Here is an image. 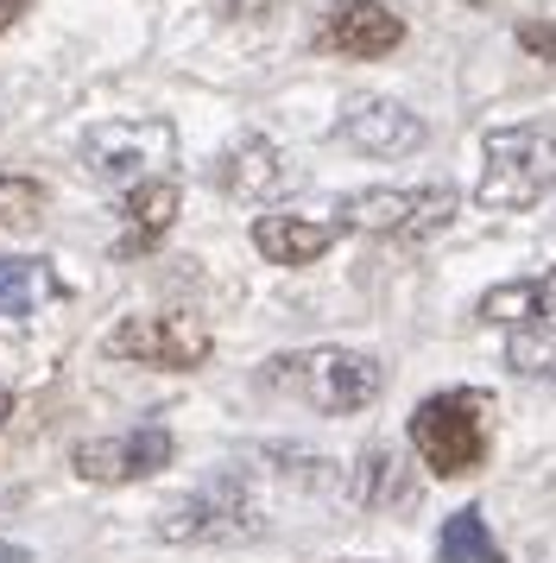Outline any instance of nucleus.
I'll return each mask as SVG.
<instances>
[{
    "label": "nucleus",
    "mask_w": 556,
    "mask_h": 563,
    "mask_svg": "<svg viewBox=\"0 0 556 563\" xmlns=\"http://www.w3.org/2000/svg\"><path fill=\"white\" fill-rule=\"evenodd\" d=\"M266 386L291 393L298 406L323 411V418H354V411H367L386 393V367L367 349L323 342V349H285V355H273L266 361Z\"/></svg>",
    "instance_id": "obj_1"
},
{
    "label": "nucleus",
    "mask_w": 556,
    "mask_h": 563,
    "mask_svg": "<svg viewBox=\"0 0 556 563\" xmlns=\"http://www.w3.org/2000/svg\"><path fill=\"white\" fill-rule=\"evenodd\" d=\"M556 190V121H519V128H487L480 140V184L475 203L493 216L544 203Z\"/></svg>",
    "instance_id": "obj_2"
},
{
    "label": "nucleus",
    "mask_w": 556,
    "mask_h": 563,
    "mask_svg": "<svg viewBox=\"0 0 556 563\" xmlns=\"http://www.w3.org/2000/svg\"><path fill=\"white\" fill-rule=\"evenodd\" d=\"M411 450L443 482L475 475L480 462H487V450H493V393L449 386V393L418 399V411H411Z\"/></svg>",
    "instance_id": "obj_3"
},
{
    "label": "nucleus",
    "mask_w": 556,
    "mask_h": 563,
    "mask_svg": "<svg viewBox=\"0 0 556 563\" xmlns=\"http://www.w3.org/2000/svg\"><path fill=\"white\" fill-rule=\"evenodd\" d=\"M259 532H266V512H259L241 468H222L215 482L177 494L171 507L158 512V538H171V544H241V538Z\"/></svg>",
    "instance_id": "obj_4"
},
{
    "label": "nucleus",
    "mask_w": 556,
    "mask_h": 563,
    "mask_svg": "<svg viewBox=\"0 0 556 563\" xmlns=\"http://www.w3.org/2000/svg\"><path fill=\"white\" fill-rule=\"evenodd\" d=\"M177 158V128L158 114H126V121H101L82 140V172L96 184H146V178H171Z\"/></svg>",
    "instance_id": "obj_5"
},
{
    "label": "nucleus",
    "mask_w": 556,
    "mask_h": 563,
    "mask_svg": "<svg viewBox=\"0 0 556 563\" xmlns=\"http://www.w3.org/2000/svg\"><path fill=\"white\" fill-rule=\"evenodd\" d=\"M108 355L133 367H165V374H197L215 355V330L197 310H146L108 330Z\"/></svg>",
    "instance_id": "obj_6"
},
{
    "label": "nucleus",
    "mask_w": 556,
    "mask_h": 563,
    "mask_svg": "<svg viewBox=\"0 0 556 563\" xmlns=\"http://www.w3.org/2000/svg\"><path fill=\"white\" fill-rule=\"evenodd\" d=\"M455 197L449 184H418V190H354L335 203V222L360 234H392V241H430L455 222Z\"/></svg>",
    "instance_id": "obj_7"
},
{
    "label": "nucleus",
    "mask_w": 556,
    "mask_h": 563,
    "mask_svg": "<svg viewBox=\"0 0 556 563\" xmlns=\"http://www.w3.org/2000/svg\"><path fill=\"white\" fill-rule=\"evenodd\" d=\"M171 456H177V437L158 418H146V424H126L114 437H82L70 450V468L96 487H126V482H146L158 468H171Z\"/></svg>",
    "instance_id": "obj_8"
},
{
    "label": "nucleus",
    "mask_w": 556,
    "mask_h": 563,
    "mask_svg": "<svg viewBox=\"0 0 556 563\" xmlns=\"http://www.w3.org/2000/svg\"><path fill=\"white\" fill-rule=\"evenodd\" d=\"M399 45H404V20L386 0H335L323 13V26H316V52L329 57L374 64V57H392Z\"/></svg>",
    "instance_id": "obj_9"
},
{
    "label": "nucleus",
    "mask_w": 556,
    "mask_h": 563,
    "mask_svg": "<svg viewBox=\"0 0 556 563\" xmlns=\"http://www.w3.org/2000/svg\"><path fill=\"white\" fill-rule=\"evenodd\" d=\"M335 133H342V146H354V153H367V158H411L430 140L424 121L404 102H392V96H354L342 108Z\"/></svg>",
    "instance_id": "obj_10"
},
{
    "label": "nucleus",
    "mask_w": 556,
    "mask_h": 563,
    "mask_svg": "<svg viewBox=\"0 0 556 563\" xmlns=\"http://www.w3.org/2000/svg\"><path fill=\"white\" fill-rule=\"evenodd\" d=\"M335 241H342V222H335V216L278 209V216H259V222H253V247L273 260V266H310V260H323Z\"/></svg>",
    "instance_id": "obj_11"
},
{
    "label": "nucleus",
    "mask_w": 556,
    "mask_h": 563,
    "mask_svg": "<svg viewBox=\"0 0 556 563\" xmlns=\"http://www.w3.org/2000/svg\"><path fill=\"white\" fill-rule=\"evenodd\" d=\"M177 209H184V190L177 178H146L126 190V216H121V241H114V254L121 260H140L152 247H165V234H171Z\"/></svg>",
    "instance_id": "obj_12"
},
{
    "label": "nucleus",
    "mask_w": 556,
    "mask_h": 563,
    "mask_svg": "<svg viewBox=\"0 0 556 563\" xmlns=\"http://www.w3.org/2000/svg\"><path fill=\"white\" fill-rule=\"evenodd\" d=\"M475 317L480 323H500V330H544V323H556V266L480 291Z\"/></svg>",
    "instance_id": "obj_13"
},
{
    "label": "nucleus",
    "mask_w": 556,
    "mask_h": 563,
    "mask_svg": "<svg viewBox=\"0 0 556 563\" xmlns=\"http://www.w3.org/2000/svg\"><path fill=\"white\" fill-rule=\"evenodd\" d=\"M215 190L227 197H241V203H259V197H273L278 184H285V158L266 133H247V140H234L222 158H215Z\"/></svg>",
    "instance_id": "obj_14"
},
{
    "label": "nucleus",
    "mask_w": 556,
    "mask_h": 563,
    "mask_svg": "<svg viewBox=\"0 0 556 563\" xmlns=\"http://www.w3.org/2000/svg\"><path fill=\"white\" fill-rule=\"evenodd\" d=\"M348 494H354V507H367V512L411 507V500H418V475L404 468V456H399V450H386V443H374V450H360V462H354Z\"/></svg>",
    "instance_id": "obj_15"
},
{
    "label": "nucleus",
    "mask_w": 556,
    "mask_h": 563,
    "mask_svg": "<svg viewBox=\"0 0 556 563\" xmlns=\"http://www.w3.org/2000/svg\"><path fill=\"white\" fill-rule=\"evenodd\" d=\"M64 298V273L45 254H13L0 260V317H32Z\"/></svg>",
    "instance_id": "obj_16"
},
{
    "label": "nucleus",
    "mask_w": 556,
    "mask_h": 563,
    "mask_svg": "<svg viewBox=\"0 0 556 563\" xmlns=\"http://www.w3.org/2000/svg\"><path fill=\"white\" fill-rule=\"evenodd\" d=\"M436 558L443 563H505L500 538L487 532V519H480V507H462L443 519V532H436Z\"/></svg>",
    "instance_id": "obj_17"
},
{
    "label": "nucleus",
    "mask_w": 556,
    "mask_h": 563,
    "mask_svg": "<svg viewBox=\"0 0 556 563\" xmlns=\"http://www.w3.org/2000/svg\"><path fill=\"white\" fill-rule=\"evenodd\" d=\"M505 367L525 374V380H556V323H544V330H512Z\"/></svg>",
    "instance_id": "obj_18"
},
{
    "label": "nucleus",
    "mask_w": 556,
    "mask_h": 563,
    "mask_svg": "<svg viewBox=\"0 0 556 563\" xmlns=\"http://www.w3.org/2000/svg\"><path fill=\"white\" fill-rule=\"evenodd\" d=\"M45 184L38 178H0V234L13 229H32L38 216H45Z\"/></svg>",
    "instance_id": "obj_19"
},
{
    "label": "nucleus",
    "mask_w": 556,
    "mask_h": 563,
    "mask_svg": "<svg viewBox=\"0 0 556 563\" xmlns=\"http://www.w3.org/2000/svg\"><path fill=\"white\" fill-rule=\"evenodd\" d=\"M519 45H525L531 57L556 64V13H544V20H519Z\"/></svg>",
    "instance_id": "obj_20"
},
{
    "label": "nucleus",
    "mask_w": 556,
    "mask_h": 563,
    "mask_svg": "<svg viewBox=\"0 0 556 563\" xmlns=\"http://www.w3.org/2000/svg\"><path fill=\"white\" fill-rule=\"evenodd\" d=\"M25 7H32V0H0V32H13L25 20Z\"/></svg>",
    "instance_id": "obj_21"
},
{
    "label": "nucleus",
    "mask_w": 556,
    "mask_h": 563,
    "mask_svg": "<svg viewBox=\"0 0 556 563\" xmlns=\"http://www.w3.org/2000/svg\"><path fill=\"white\" fill-rule=\"evenodd\" d=\"M7 418H13V393H7V386H0V424H7Z\"/></svg>",
    "instance_id": "obj_22"
},
{
    "label": "nucleus",
    "mask_w": 556,
    "mask_h": 563,
    "mask_svg": "<svg viewBox=\"0 0 556 563\" xmlns=\"http://www.w3.org/2000/svg\"><path fill=\"white\" fill-rule=\"evenodd\" d=\"M335 563H374V558H335Z\"/></svg>",
    "instance_id": "obj_23"
},
{
    "label": "nucleus",
    "mask_w": 556,
    "mask_h": 563,
    "mask_svg": "<svg viewBox=\"0 0 556 563\" xmlns=\"http://www.w3.org/2000/svg\"><path fill=\"white\" fill-rule=\"evenodd\" d=\"M468 7H487V0H468Z\"/></svg>",
    "instance_id": "obj_24"
}]
</instances>
